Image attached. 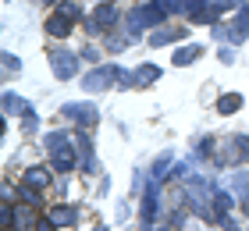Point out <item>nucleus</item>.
I'll return each instance as SVG.
<instances>
[{
    "label": "nucleus",
    "mask_w": 249,
    "mask_h": 231,
    "mask_svg": "<svg viewBox=\"0 0 249 231\" xmlns=\"http://www.w3.org/2000/svg\"><path fill=\"white\" fill-rule=\"evenodd\" d=\"M114 18H118L114 4H100L93 15L86 18V32H100V29H107V25H114Z\"/></svg>",
    "instance_id": "obj_5"
},
{
    "label": "nucleus",
    "mask_w": 249,
    "mask_h": 231,
    "mask_svg": "<svg viewBox=\"0 0 249 231\" xmlns=\"http://www.w3.org/2000/svg\"><path fill=\"white\" fill-rule=\"evenodd\" d=\"M231 142H235V149H239V160H249V135H235Z\"/></svg>",
    "instance_id": "obj_23"
},
{
    "label": "nucleus",
    "mask_w": 249,
    "mask_h": 231,
    "mask_svg": "<svg viewBox=\"0 0 249 231\" xmlns=\"http://www.w3.org/2000/svg\"><path fill=\"white\" fill-rule=\"evenodd\" d=\"M39 221H36V213L32 210H25V206H21V210H15V228L18 231H29V228H36Z\"/></svg>",
    "instance_id": "obj_16"
},
{
    "label": "nucleus",
    "mask_w": 249,
    "mask_h": 231,
    "mask_svg": "<svg viewBox=\"0 0 249 231\" xmlns=\"http://www.w3.org/2000/svg\"><path fill=\"white\" fill-rule=\"evenodd\" d=\"M199 57H203V46H199V43H189V46H182V50L171 57V61H175L178 68H185V64H192V61H199Z\"/></svg>",
    "instance_id": "obj_12"
},
{
    "label": "nucleus",
    "mask_w": 249,
    "mask_h": 231,
    "mask_svg": "<svg viewBox=\"0 0 249 231\" xmlns=\"http://www.w3.org/2000/svg\"><path fill=\"white\" fill-rule=\"evenodd\" d=\"M47 32H50V36H57V39H64L68 32H71V18H64L61 11H57V15H50L47 18Z\"/></svg>",
    "instance_id": "obj_11"
},
{
    "label": "nucleus",
    "mask_w": 249,
    "mask_h": 231,
    "mask_svg": "<svg viewBox=\"0 0 249 231\" xmlns=\"http://www.w3.org/2000/svg\"><path fill=\"white\" fill-rule=\"evenodd\" d=\"M224 36H228V43H246L249 39V7H242L239 18L224 25Z\"/></svg>",
    "instance_id": "obj_6"
},
{
    "label": "nucleus",
    "mask_w": 249,
    "mask_h": 231,
    "mask_svg": "<svg viewBox=\"0 0 249 231\" xmlns=\"http://www.w3.org/2000/svg\"><path fill=\"white\" fill-rule=\"evenodd\" d=\"M185 4H189V0H157V7L164 11V18H167V15H182Z\"/></svg>",
    "instance_id": "obj_19"
},
{
    "label": "nucleus",
    "mask_w": 249,
    "mask_h": 231,
    "mask_svg": "<svg viewBox=\"0 0 249 231\" xmlns=\"http://www.w3.org/2000/svg\"><path fill=\"white\" fill-rule=\"evenodd\" d=\"M75 149H78V160H82V171L86 175H93L96 171V157H93V142H89L86 135H78V142H75Z\"/></svg>",
    "instance_id": "obj_8"
},
{
    "label": "nucleus",
    "mask_w": 249,
    "mask_h": 231,
    "mask_svg": "<svg viewBox=\"0 0 249 231\" xmlns=\"http://www.w3.org/2000/svg\"><path fill=\"white\" fill-rule=\"evenodd\" d=\"M124 43H128V39H124V36H114V39H107V46H110V50H121V46Z\"/></svg>",
    "instance_id": "obj_26"
},
{
    "label": "nucleus",
    "mask_w": 249,
    "mask_h": 231,
    "mask_svg": "<svg viewBox=\"0 0 249 231\" xmlns=\"http://www.w3.org/2000/svg\"><path fill=\"white\" fill-rule=\"evenodd\" d=\"M228 185H231V192H235V199H239V203H246V206H249V171H235V175L228 178Z\"/></svg>",
    "instance_id": "obj_9"
},
{
    "label": "nucleus",
    "mask_w": 249,
    "mask_h": 231,
    "mask_svg": "<svg viewBox=\"0 0 249 231\" xmlns=\"http://www.w3.org/2000/svg\"><path fill=\"white\" fill-rule=\"evenodd\" d=\"M64 118L78 121L82 128H93L96 124V107L93 103H64Z\"/></svg>",
    "instance_id": "obj_4"
},
{
    "label": "nucleus",
    "mask_w": 249,
    "mask_h": 231,
    "mask_svg": "<svg viewBox=\"0 0 249 231\" xmlns=\"http://www.w3.org/2000/svg\"><path fill=\"white\" fill-rule=\"evenodd\" d=\"M57 11H61L64 18H71V21H75V18H82V7H78L75 0H61V7H57Z\"/></svg>",
    "instance_id": "obj_20"
},
{
    "label": "nucleus",
    "mask_w": 249,
    "mask_h": 231,
    "mask_svg": "<svg viewBox=\"0 0 249 231\" xmlns=\"http://www.w3.org/2000/svg\"><path fill=\"white\" fill-rule=\"evenodd\" d=\"M182 36H185V29H157L150 36V43L153 46H167V43H178Z\"/></svg>",
    "instance_id": "obj_13"
},
{
    "label": "nucleus",
    "mask_w": 249,
    "mask_h": 231,
    "mask_svg": "<svg viewBox=\"0 0 249 231\" xmlns=\"http://www.w3.org/2000/svg\"><path fill=\"white\" fill-rule=\"evenodd\" d=\"M47 217H50V221L57 224V228H71V224L78 221V210H75V206H53Z\"/></svg>",
    "instance_id": "obj_10"
},
{
    "label": "nucleus",
    "mask_w": 249,
    "mask_h": 231,
    "mask_svg": "<svg viewBox=\"0 0 249 231\" xmlns=\"http://www.w3.org/2000/svg\"><path fill=\"white\" fill-rule=\"evenodd\" d=\"M21 181H25V185H32V189H47V185H50V175H47L43 167H29Z\"/></svg>",
    "instance_id": "obj_15"
},
{
    "label": "nucleus",
    "mask_w": 249,
    "mask_h": 231,
    "mask_svg": "<svg viewBox=\"0 0 249 231\" xmlns=\"http://www.w3.org/2000/svg\"><path fill=\"white\" fill-rule=\"evenodd\" d=\"M217 107H221V114H235V110L242 107V96H239V92H228V96H221Z\"/></svg>",
    "instance_id": "obj_18"
},
{
    "label": "nucleus",
    "mask_w": 249,
    "mask_h": 231,
    "mask_svg": "<svg viewBox=\"0 0 249 231\" xmlns=\"http://www.w3.org/2000/svg\"><path fill=\"white\" fill-rule=\"evenodd\" d=\"M82 57H86V61H93V64H96V61H100V50H96V46H86V50H82Z\"/></svg>",
    "instance_id": "obj_25"
},
{
    "label": "nucleus",
    "mask_w": 249,
    "mask_h": 231,
    "mask_svg": "<svg viewBox=\"0 0 249 231\" xmlns=\"http://www.w3.org/2000/svg\"><path fill=\"white\" fill-rule=\"evenodd\" d=\"M153 217H157V189L150 185L142 195V224H153Z\"/></svg>",
    "instance_id": "obj_14"
},
{
    "label": "nucleus",
    "mask_w": 249,
    "mask_h": 231,
    "mask_svg": "<svg viewBox=\"0 0 249 231\" xmlns=\"http://www.w3.org/2000/svg\"><path fill=\"white\" fill-rule=\"evenodd\" d=\"M110 82H121V68H96V71H89L82 78V89L100 92V89H107Z\"/></svg>",
    "instance_id": "obj_2"
},
{
    "label": "nucleus",
    "mask_w": 249,
    "mask_h": 231,
    "mask_svg": "<svg viewBox=\"0 0 249 231\" xmlns=\"http://www.w3.org/2000/svg\"><path fill=\"white\" fill-rule=\"evenodd\" d=\"M160 21H164V11L157 7V4H142V7H135L132 15H128V25H132V32L150 29V25H160Z\"/></svg>",
    "instance_id": "obj_1"
},
{
    "label": "nucleus",
    "mask_w": 249,
    "mask_h": 231,
    "mask_svg": "<svg viewBox=\"0 0 249 231\" xmlns=\"http://www.w3.org/2000/svg\"><path fill=\"white\" fill-rule=\"evenodd\" d=\"M4 71H7V75L18 71V57H15V53H4Z\"/></svg>",
    "instance_id": "obj_24"
},
{
    "label": "nucleus",
    "mask_w": 249,
    "mask_h": 231,
    "mask_svg": "<svg viewBox=\"0 0 249 231\" xmlns=\"http://www.w3.org/2000/svg\"><path fill=\"white\" fill-rule=\"evenodd\" d=\"M4 231H18V228H4Z\"/></svg>",
    "instance_id": "obj_30"
},
{
    "label": "nucleus",
    "mask_w": 249,
    "mask_h": 231,
    "mask_svg": "<svg viewBox=\"0 0 249 231\" xmlns=\"http://www.w3.org/2000/svg\"><path fill=\"white\" fill-rule=\"evenodd\" d=\"M50 68H53V75H57V78H75L78 57L68 53V50H53V53H50Z\"/></svg>",
    "instance_id": "obj_3"
},
{
    "label": "nucleus",
    "mask_w": 249,
    "mask_h": 231,
    "mask_svg": "<svg viewBox=\"0 0 249 231\" xmlns=\"http://www.w3.org/2000/svg\"><path fill=\"white\" fill-rule=\"evenodd\" d=\"M93 231H107V228H93Z\"/></svg>",
    "instance_id": "obj_29"
},
{
    "label": "nucleus",
    "mask_w": 249,
    "mask_h": 231,
    "mask_svg": "<svg viewBox=\"0 0 249 231\" xmlns=\"http://www.w3.org/2000/svg\"><path fill=\"white\" fill-rule=\"evenodd\" d=\"M221 61H224V64H231V61H235V50H224V46H221Z\"/></svg>",
    "instance_id": "obj_28"
},
{
    "label": "nucleus",
    "mask_w": 249,
    "mask_h": 231,
    "mask_svg": "<svg viewBox=\"0 0 249 231\" xmlns=\"http://www.w3.org/2000/svg\"><path fill=\"white\" fill-rule=\"evenodd\" d=\"M157 78H160V68L157 64H142L139 71H135V82L139 86H150V82H157Z\"/></svg>",
    "instance_id": "obj_17"
},
{
    "label": "nucleus",
    "mask_w": 249,
    "mask_h": 231,
    "mask_svg": "<svg viewBox=\"0 0 249 231\" xmlns=\"http://www.w3.org/2000/svg\"><path fill=\"white\" fill-rule=\"evenodd\" d=\"M53 228H57V224H53L50 217H47V221H39V224H36V231H53Z\"/></svg>",
    "instance_id": "obj_27"
},
{
    "label": "nucleus",
    "mask_w": 249,
    "mask_h": 231,
    "mask_svg": "<svg viewBox=\"0 0 249 231\" xmlns=\"http://www.w3.org/2000/svg\"><path fill=\"white\" fill-rule=\"evenodd\" d=\"M53 171H61V175H68V171H75V160H78V149H71V142L53 149Z\"/></svg>",
    "instance_id": "obj_7"
},
{
    "label": "nucleus",
    "mask_w": 249,
    "mask_h": 231,
    "mask_svg": "<svg viewBox=\"0 0 249 231\" xmlns=\"http://www.w3.org/2000/svg\"><path fill=\"white\" fill-rule=\"evenodd\" d=\"M43 142H47V149L53 153V149H61V146H68V135H64V132H50L47 139H43Z\"/></svg>",
    "instance_id": "obj_21"
},
{
    "label": "nucleus",
    "mask_w": 249,
    "mask_h": 231,
    "mask_svg": "<svg viewBox=\"0 0 249 231\" xmlns=\"http://www.w3.org/2000/svg\"><path fill=\"white\" fill-rule=\"evenodd\" d=\"M25 107H29V103H21L15 92H4V110H7V114H11V110H25Z\"/></svg>",
    "instance_id": "obj_22"
}]
</instances>
